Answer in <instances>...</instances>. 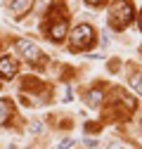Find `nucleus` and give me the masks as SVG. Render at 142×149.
Masks as SVG:
<instances>
[{"label":"nucleus","mask_w":142,"mask_h":149,"mask_svg":"<svg viewBox=\"0 0 142 149\" xmlns=\"http://www.w3.org/2000/svg\"><path fill=\"white\" fill-rule=\"evenodd\" d=\"M130 22H133V5L128 0H116L109 14V24L114 29H126Z\"/></svg>","instance_id":"1"},{"label":"nucleus","mask_w":142,"mask_h":149,"mask_svg":"<svg viewBox=\"0 0 142 149\" xmlns=\"http://www.w3.org/2000/svg\"><path fill=\"white\" fill-rule=\"evenodd\" d=\"M69 43L74 50H85V47H90L95 43V31L93 26H88V24H81L74 29V33L69 36Z\"/></svg>","instance_id":"2"},{"label":"nucleus","mask_w":142,"mask_h":149,"mask_svg":"<svg viewBox=\"0 0 142 149\" xmlns=\"http://www.w3.org/2000/svg\"><path fill=\"white\" fill-rule=\"evenodd\" d=\"M14 47L19 50L24 57L29 59V64H33V66H43L45 64V57H43V52L38 50V45H33L31 40H24V38H17L14 40Z\"/></svg>","instance_id":"3"},{"label":"nucleus","mask_w":142,"mask_h":149,"mask_svg":"<svg viewBox=\"0 0 142 149\" xmlns=\"http://www.w3.org/2000/svg\"><path fill=\"white\" fill-rule=\"evenodd\" d=\"M17 73V62L10 57H0V76L3 78H14Z\"/></svg>","instance_id":"4"},{"label":"nucleus","mask_w":142,"mask_h":149,"mask_svg":"<svg viewBox=\"0 0 142 149\" xmlns=\"http://www.w3.org/2000/svg\"><path fill=\"white\" fill-rule=\"evenodd\" d=\"M64 36H66V19H59V22H55V24L50 26V38L55 40V43H59Z\"/></svg>","instance_id":"5"},{"label":"nucleus","mask_w":142,"mask_h":149,"mask_svg":"<svg viewBox=\"0 0 142 149\" xmlns=\"http://www.w3.org/2000/svg\"><path fill=\"white\" fill-rule=\"evenodd\" d=\"M12 116V102L10 100H0V123H7Z\"/></svg>","instance_id":"6"},{"label":"nucleus","mask_w":142,"mask_h":149,"mask_svg":"<svg viewBox=\"0 0 142 149\" xmlns=\"http://www.w3.org/2000/svg\"><path fill=\"white\" fill-rule=\"evenodd\" d=\"M22 88H24V90H29V88H31V92H43V90H45V85H43L38 78H24Z\"/></svg>","instance_id":"7"},{"label":"nucleus","mask_w":142,"mask_h":149,"mask_svg":"<svg viewBox=\"0 0 142 149\" xmlns=\"http://www.w3.org/2000/svg\"><path fill=\"white\" fill-rule=\"evenodd\" d=\"M29 5H31V0H10V10H12L14 14L26 12V10H29Z\"/></svg>","instance_id":"8"},{"label":"nucleus","mask_w":142,"mask_h":149,"mask_svg":"<svg viewBox=\"0 0 142 149\" xmlns=\"http://www.w3.org/2000/svg\"><path fill=\"white\" fill-rule=\"evenodd\" d=\"M102 97H104V92H102V90H93L90 95H88V104H90V107H100Z\"/></svg>","instance_id":"9"},{"label":"nucleus","mask_w":142,"mask_h":149,"mask_svg":"<svg viewBox=\"0 0 142 149\" xmlns=\"http://www.w3.org/2000/svg\"><path fill=\"white\" fill-rule=\"evenodd\" d=\"M130 85L137 95H142V73H130Z\"/></svg>","instance_id":"10"},{"label":"nucleus","mask_w":142,"mask_h":149,"mask_svg":"<svg viewBox=\"0 0 142 149\" xmlns=\"http://www.w3.org/2000/svg\"><path fill=\"white\" fill-rule=\"evenodd\" d=\"M31 133H36V135L43 133V123H40V121H33V123H31Z\"/></svg>","instance_id":"11"},{"label":"nucleus","mask_w":142,"mask_h":149,"mask_svg":"<svg viewBox=\"0 0 142 149\" xmlns=\"http://www.w3.org/2000/svg\"><path fill=\"white\" fill-rule=\"evenodd\" d=\"M71 144H74V140H64V142H59V147H57V149H69Z\"/></svg>","instance_id":"12"},{"label":"nucleus","mask_w":142,"mask_h":149,"mask_svg":"<svg viewBox=\"0 0 142 149\" xmlns=\"http://www.w3.org/2000/svg\"><path fill=\"white\" fill-rule=\"evenodd\" d=\"M85 128H88V133H97V130H100V128H97V123H88Z\"/></svg>","instance_id":"13"},{"label":"nucleus","mask_w":142,"mask_h":149,"mask_svg":"<svg viewBox=\"0 0 142 149\" xmlns=\"http://www.w3.org/2000/svg\"><path fill=\"white\" fill-rule=\"evenodd\" d=\"M85 3H90V5H100V3H104V0H85Z\"/></svg>","instance_id":"14"},{"label":"nucleus","mask_w":142,"mask_h":149,"mask_svg":"<svg viewBox=\"0 0 142 149\" xmlns=\"http://www.w3.org/2000/svg\"><path fill=\"white\" fill-rule=\"evenodd\" d=\"M140 31H142V17H140Z\"/></svg>","instance_id":"15"}]
</instances>
